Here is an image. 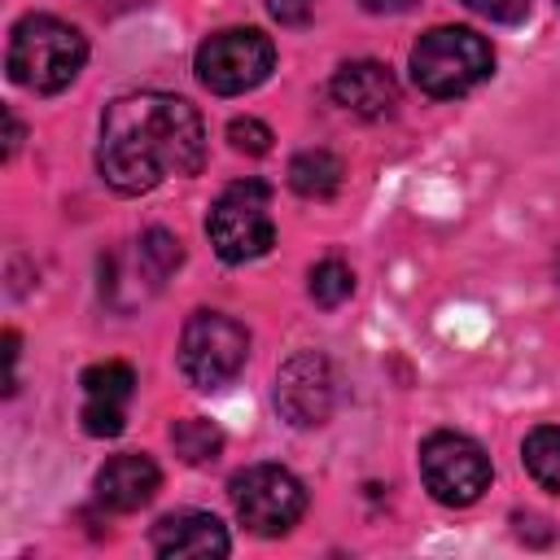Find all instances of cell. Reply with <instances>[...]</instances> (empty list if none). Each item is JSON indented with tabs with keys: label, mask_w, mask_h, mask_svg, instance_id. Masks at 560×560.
Masks as SVG:
<instances>
[{
	"label": "cell",
	"mask_w": 560,
	"mask_h": 560,
	"mask_svg": "<svg viewBox=\"0 0 560 560\" xmlns=\"http://www.w3.org/2000/svg\"><path fill=\"white\" fill-rule=\"evenodd\" d=\"M206 162V127L201 114L171 92H127L105 105L96 171L122 192L140 197L166 179L197 175Z\"/></svg>",
	"instance_id": "cell-1"
},
{
	"label": "cell",
	"mask_w": 560,
	"mask_h": 560,
	"mask_svg": "<svg viewBox=\"0 0 560 560\" xmlns=\"http://www.w3.org/2000/svg\"><path fill=\"white\" fill-rule=\"evenodd\" d=\"M88 61V39L79 35V26L52 18V13H26L13 35H9V79L26 92L52 96L61 88H70L79 79Z\"/></svg>",
	"instance_id": "cell-2"
},
{
	"label": "cell",
	"mask_w": 560,
	"mask_h": 560,
	"mask_svg": "<svg viewBox=\"0 0 560 560\" xmlns=\"http://www.w3.org/2000/svg\"><path fill=\"white\" fill-rule=\"evenodd\" d=\"M494 70V48L468 26H433L411 48V79L433 101H455L486 83Z\"/></svg>",
	"instance_id": "cell-3"
},
{
	"label": "cell",
	"mask_w": 560,
	"mask_h": 560,
	"mask_svg": "<svg viewBox=\"0 0 560 560\" xmlns=\"http://www.w3.org/2000/svg\"><path fill=\"white\" fill-rule=\"evenodd\" d=\"M249 359V332L223 311H192L179 332V372L192 389H223Z\"/></svg>",
	"instance_id": "cell-4"
},
{
	"label": "cell",
	"mask_w": 560,
	"mask_h": 560,
	"mask_svg": "<svg viewBox=\"0 0 560 560\" xmlns=\"http://www.w3.org/2000/svg\"><path fill=\"white\" fill-rule=\"evenodd\" d=\"M210 245L223 262H254L276 245L271 219V188L262 179H236L219 192L206 219Z\"/></svg>",
	"instance_id": "cell-5"
},
{
	"label": "cell",
	"mask_w": 560,
	"mask_h": 560,
	"mask_svg": "<svg viewBox=\"0 0 560 560\" xmlns=\"http://www.w3.org/2000/svg\"><path fill=\"white\" fill-rule=\"evenodd\" d=\"M192 70L201 88H210L214 96H241L254 92L276 70V44L254 26H228L201 39Z\"/></svg>",
	"instance_id": "cell-6"
},
{
	"label": "cell",
	"mask_w": 560,
	"mask_h": 560,
	"mask_svg": "<svg viewBox=\"0 0 560 560\" xmlns=\"http://www.w3.org/2000/svg\"><path fill=\"white\" fill-rule=\"evenodd\" d=\"M232 508L241 516V525L258 538H280L289 534L302 512H306V490L302 481L280 468V464H249L228 481Z\"/></svg>",
	"instance_id": "cell-7"
},
{
	"label": "cell",
	"mask_w": 560,
	"mask_h": 560,
	"mask_svg": "<svg viewBox=\"0 0 560 560\" xmlns=\"http://www.w3.org/2000/svg\"><path fill=\"white\" fill-rule=\"evenodd\" d=\"M420 481L446 508H468L490 490V455L468 433H429L420 442Z\"/></svg>",
	"instance_id": "cell-8"
},
{
	"label": "cell",
	"mask_w": 560,
	"mask_h": 560,
	"mask_svg": "<svg viewBox=\"0 0 560 560\" xmlns=\"http://www.w3.org/2000/svg\"><path fill=\"white\" fill-rule=\"evenodd\" d=\"M337 402V381L324 354L302 350L293 359H284V368L276 372V407L289 424L298 429H315L332 416Z\"/></svg>",
	"instance_id": "cell-9"
},
{
	"label": "cell",
	"mask_w": 560,
	"mask_h": 560,
	"mask_svg": "<svg viewBox=\"0 0 560 560\" xmlns=\"http://www.w3.org/2000/svg\"><path fill=\"white\" fill-rule=\"evenodd\" d=\"M184 249H179V236H171L166 228H149L127 254H109V271L101 280V293L114 298L118 284H131V302H144L175 267H179Z\"/></svg>",
	"instance_id": "cell-10"
},
{
	"label": "cell",
	"mask_w": 560,
	"mask_h": 560,
	"mask_svg": "<svg viewBox=\"0 0 560 560\" xmlns=\"http://www.w3.org/2000/svg\"><path fill=\"white\" fill-rule=\"evenodd\" d=\"M79 385H83V411H79L83 429H88L92 438H118V433L127 429V402H131V394H136V372H131V363H122V359L92 363V368L79 376Z\"/></svg>",
	"instance_id": "cell-11"
},
{
	"label": "cell",
	"mask_w": 560,
	"mask_h": 560,
	"mask_svg": "<svg viewBox=\"0 0 560 560\" xmlns=\"http://www.w3.org/2000/svg\"><path fill=\"white\" fill-rule=\"evenodd\" d=\"M332 101L354 114V118H368V122H381L398 109V79L389 74L385 61H346L337 74H332Z\"/></svg>",
	"instance_id": "cell-12"
},
{
	"label": "cell",
	"mask_w": 560,
	"mask_h": 560,
	"mask_svg": "<svg viewBox=\"0 0 560 560\" xmlns=\"http://www.w3.org/2000/svg\"><path fill=\"white\" fill-rule=\"evenodd\" d=\"M153 551L162 560H219L232 551V538L214 512H171L153 525Z\"/></svg>",
	"instance_id": "cell-13"
},
{
	"label": "cell",
	"mask_w": 560,
	"mask_h": 560,
	"mask_svg": "<svg viewBox=\"0 0 560 560\" xmlns=\"http://www.w3.org/2000/svg\"><path fill=\"white\" fill-rule=\"evenodd\" d=\"M162 486V472L149 455L140 451H127V455H114L101 464L96 472V499L109 508V512H136L144 508Z\"/></svg>",
	"instance_id": "cell-14"
},
{
	"label": "cell",
	"mask_w": 560,
	"mask_h": 560,
	"mask_svg": "<svg viewBox=\"0 0 560 560\" xmlns=\"http://www.w3.org/2000/svg\"><path fill=\"white\" fill-rule=\"evenodd\" d=\"M341 175H346V166L328 149H302L289 162V188L298 197H311V201H328L341 188Z\"/></svg>",
	"instance_id": "cell-15"
},
{
	"label": "cell",
	"mask_w": 560,
	"mask_h": 560,
	"mask_svg": "<svg viewBox=\"0 0 560 560\" xmlns=\"http://www.w3.org/2000/svg\"><path fill=\"white\" fill-rule=\"evenodd\" d=\"M521 459H525V472H529L542 490L560 494V424H538V429H529L525 442H521Z\"/></svg>",
	"instance_id": "cell-16"
},
{
	"label": "cell",
	"mask_w": 560,
	"mask_h": 560,
	"mask_svg": "<svg viewBox=\"0 0 560 560\" xmlns=\"http://www.w3.org/2000/svg\"><path fill=\"white\" fill-rule=\"evenodd\" d=\"M171 446L184 464H214L219 451H223V429L214 420H201V416H188V420H175L171 424Z\"/></svg>",
	"instance_id": "cell-17"
},
{
	"label": "cell",
	"mask_w": 560,
	"mask_h": 560,
	"mask_svg": "<svg viewBox=\"0 0 560 560\" xmlns=\"http://www.w3.org/2000/svg\"><path fill=\"white\" fill-rule=\"evenodd\" d=\"M306 293H311L315 306L332 311V306H341V302L354 293V271H350L341 258H319V262L311 267V276H306Z\"/></svg>",
	"instance_id": "cell-18"
},
{
	"label": "cell",
	"mask_w": 560,
	"mask_h": 560,
	"mask_svg": "<svg viewBox=\"0 0 560 560\" xmlns=\"http://www.w3.org/2000/svg\"><path fill=\"white\" fill-rule=\"evenodd\" d=\"M228 140L236 153H249V158H262L271 149V127L258 122V118H232L228 122Z\"/></svg>",
	"instance_id": "cell-19"
},
{
	"label": "cell",
	"mask_w": 560,
	"mask_h": 560,
	"mask_svg": "<svg viewBox=\"0 0 560 560\" xmlns=\"http://www.w3.org/2000/svg\"><path fill=\"white\" fill-rule=\"evenodd\" d=\"M464 9H472L477 18L499 22V26H516L529 18V0H464Z\"/></svg>",
	"instance_id": "cell-20"
},
{
	"label": "cell",
	"mask_w": 560,
	"mask_h": 560,
	"mask_svg": "<svg viewBox=\"0 0 560 560\" xmlns=\"http://www.w3.org/2000/svg\"><path fill=\"white\" fill-rule=\"evenodd\" d=\"M315 4L319 0H267V13L280 22V26H306L315 18Z\"/></svg>",
	"instance_id": "cell-21"
},
{
	"label": "cell",
	"mask_w": 560,
	"mask_h": 560,
	"mask_svg": "<svg viewBox=\"0 0 560 560\" xmlns=\"http://www.w3.org/2000/svg\"><path fill=\"white\" fill-rule=\"evenodd\" d=\"M368 13H407L416 0H359Z\"/></svg>",
	"instance_id": "cell-22"
},
{
	"label": "cell",
	"mask_w": 560,
	"mask_h": 560,
	"mask_svg": "<svg viewBox=\"0 0 560 560\" xmlns=\"http://www.w3.org/2000/svg\"><path fill=\"white\" fill-rule=\"evenodd\" d=\"M4 118H9V144H4V158H13V153H18V144H22V122H18V114H13V109H4Z\"/></svg>",
	"instance_id": "cell-23"
},
{
	"label": "cell",
	"mask_w": 560,
	"mask_h": 560,
	"mask_svg": "<svg viewBox=\"0 0 560 560\" xmlns=\"http://www.w3.org/2000/svg\"><path fill=\"white\" fill-rule=\"evenodd\" d=\"M556 284H560V254H556Z\"/></svg>",
	"instance_id": "cell-24"
},
{
	"label": "cell",
	"mask_w": 560,
	"mask_h": 560,
	"mask_svg": "<svg viewBox=\"0 0 560 560\" xmlns=\"http://www.w3.org/2000/svg\"><path fill=\"white\" fill-rule=\"evenodd\" d=\"M556 9H560V0H556Z\"/></svg>",
	"instance_id": "cell-25"
}]
</instances>
